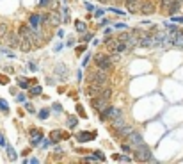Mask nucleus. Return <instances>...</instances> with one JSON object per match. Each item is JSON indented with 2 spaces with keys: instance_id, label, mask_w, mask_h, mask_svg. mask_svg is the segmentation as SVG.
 Masks as SVG:
<instances>
[{
  "instance_id": "nucleus-1",
  "label": "nucleus",
  "mask_w": 183,
  "mask_h": 164,
  "mask_svg": "<svg viewBox=\"0 0 183 164\" xmlns=\"http://www.w3.org/2000/svg\"><path fill=\"white\" fill-rule=\"evenodd\" d=\"M135 159H137L139 162H156L151 155V150H149L146 144H141V146L135 148Z\"/></svg>"
},
{
  "instance_id": "nucleus-2",
  "label": "nucleus",
  "mask_w": 183,
  "mask_h": 164,
  "mask_svg": "<svg viewBox=\"0 0 183 164\" xmlns=\"http://www.w3.org/2000/svg\"><path fill=\"white\" fill-rule=\"evenodd\" d=\"M87 80H89V84H103L105 86L107 80H109V73H107V70L98 68V70H94L92 73H89Z\"/></svg>"
},
{
  "instance_id": "nucleus-3",
  "label": "nucleus",
  "mask_w": 183,
  "mask_h": 164,
  "mask_svg": "<svg viewBox=\"0 0 183 164\" xmlns=\"http://www.w3.org/2000/svg\"><path fill=\"white\" fill-rule=\"evenodd\" d=\"M126 144H130V148H137V146H141V144H144V137L142 134L135 132V130H132V132L126 136Z\"/></svg>"
},
{
  "instance_id": "nucleus-4",
  "label": "nucleus",
  "mask_w": 183,
  "mask_h": 164,
  "mask_svg": "<svg viewBox=\"0 0 183 164\" xmlns=\"http://www.w3.org/2000/svg\"><path fill=\"white\" fill-rule=\"evenodd\" d=\"M100 113H102L100 118H102L103 121H105V120H110V121H112V120H116V118L123 116V113L119 111V109H116V107H109V105H107L103 111H100Z\"/></svg>"
},
{
  "instance_id": "nucleus-5",
  "label": "nucleus",
  "mask_w": 183,
  "mask_h": 164,
  "mask_svg": "<svg viewBox=\"0 0 183 164\" xmlns=\"http://www.w3.org/2000/svg\"><path fill=\"white\" fill-rule=\"evenodd\" d=\"M94 61H96V66L98 68H102V70H110L112 68V59L109 57V55H103V54H100V55H96L94 57Z\"/></svg>"
},
{
  "instance_id": "nucleus-6",
  "label": "nucleus",
  "mask_w": 183,
  "mask_h": 164,
  "mask_svg": "<svg viewBox=\"0 0 183 164\" xmlns=\"http://www.w3.org/2000/svg\"><path fill=\"white\" fill-rule=\"evenodd\" d=\"M141 13L142 14H153L155 11H156V6H155V2L153 0H142V4H141Z\"/></svg>"
},
{
  "instance_id": "nucleus-7",
  "label": "nucleus",
  "mask_w": 183,
  "mask_h": 164,
  "mask_svg": "<svg viewBox=\"0 0 183 164\" xmlns=\"http://www.w3.org/2000/svg\"><path fill=\"white\" fill-rule=\"evenodd\" d=\"M91 105L94 107V109H96V111H103V109H105V107L109 105V100L98 95V96H94V98L91 100Z\"/></svg>"
},
{
  "instance_id": "nucleus-8",
  "label": "nucleus",
  "mask_w": 183,
  "mask_h": 164,
  "mask_svg": "<svg viewBox=\"0 0 183 164\" xmlns=\"http://www.w3.org/2000/svg\"><path fill=\"white\" fill-rule=\"evenodd\" d=\"M5 41H7V45H9L11 48H16V47H20V36L18 34H13V32H7V36H5Z\"/></svg>"
},
{
  "instance_id": "nucleus-9",
  "label": "nucleus",
  "mask_w": 183,
  "mask_h": 164,
  "mask_svg": "<svg viewBox=\"0 0 183 164\" xmlns=\"http://www.w3.org/2000/svg\"><path fill=\"white\" fill-rule=\"evenodd\" d=\"M103 88H105L103 84H91V86L87 88V95H89L91 98H94V96H98V95L102 93Z\"/></svg>"
},
{
  "instance_id": "nucleus-10",
  "label": "nucleus",
  "mask_w": 183,
  "mask_h": 164,
  "mask_svg": "<svg viewBox=\"0 0 183 164\" xmlns=\"http://www.w3.org/2000/svg\"><path fill=\"white\" fill-rule=\"evenodd\" d=\"M141 4H142V0H126V9L130 13H139Z\"/></svg>"
},
{
  "instance_id": "nucleus-11",
  "label": "nucleus",
  "mask_w": 183,
  "mask_h": 164,
  "mask_svg": "<svg viewBox=\"0 0 183 164\" xmlns=\"http://www.w3.org/2000/svg\"><path fill=\"white\" fill-rule=\"evenodd\" d=\"M130 132H132V127H130V125H121V127L116 129V134H117L119 137H126Z\"/></svg>"
},
{
  "instance_id": "nucleus-12",
  "label": "nucleus",
  "mask_w": 183,
  "mask_h": 164,
  "mask_svg": "<svg viewBox=\"0 0 183 164\" xmlns=\"http://www.w3.org/2000/svg\"><path fill=\"white\" fill-rule=\"evenodd\" d=\"M167 7H169V13H171V14H176V13H178V9L181 7V0H171Z\"/></svg>"
},
{
  "instance_id": "nucleus-13",
  "label": "nucleus",
  "mask_w": 183,
  "mask_h": 164,
  "mask_svg": "<svg viewBox=\"0 0 183 164\" xmlns=\"http://www.w3.org/2000/svg\"><path fill=\"white\" fill-rule=\"evenodd\" d=\"M77 139H78L80 143H87V141L94 139V134L92 132H80L78 136H77Z\"/></svg>"
},
{
  "instance_id": "nucleus-14",
  "label": "nucleus",
  "mask_w": 183,
  "mask_h": 164,
  "mask_svg": "<svg viewBox=\"0 0 183 164\" xmlns=\"http://www.w3.org/2000/svg\"><path fill=\"white\" fill-rule=\"evenodd\" d=\"M43 141V134L41 132H36V134H32V139H30V146H39V143Z\"/></svg>"
},
{
  "instance_id": "nucleus-15",
  "label": "nucleus",
  "mask_w": 183,
  "mask_h": 164,
  "mask_svg": "<svg viewBox=\"0 0 183 164\" xmlns=\"http://www.w3.org/2000/svg\"><path fill=\"white\" fill-rule=\"evenodd\" d=\"M41 14H30V27H36V29H39L41 25Z\"/></svg>"
},
{
  "instance_id": "nucleus-16",
  "label": "nucleus",
  "mask_w": 183,
  "mask_h": 164,
  "mask_svg": "<svg viewBox=\"0 0 183 164\" xmlns=\"http://www.w3.org/2000/svg\"><path fill=\"white\" fill-rule=\"evenodd\" d=\"M64 70H66V66H64V64H57V66L53 68V72H55V75H59L61 79H64V77H66V73H64Z\"/></svg>"
},
{
  "instance_id": "nucleus-17",
  "label": "nucleus",
  "mask_w": 183,
  "mask_h": 164,
  "mask_svg": "<svg viewBox=\"0 0 183 164\" xmlns=\"http://www.w3.org/2000/svg\"><path fill=\"white\" fill-rule=\"evenodd\" d=\"M48 20H50L52 23H55V25H59V23H61V18H59V13H50Z\"/></svg>"
},
{
  "instance_id": "nucleus-18",
  "label": "nucleus",
  "mask_w": 183,
  "mask_h": 164,
  "mask_svg": "<svg viewBox=\"0 0 183 164\" xmlns=\"http://www.w3.org/2000/svg\"><path fill=\"white\" fill-rule=\"evenodd\" d=\"M107 48L109 50H112V52H116V47H117V41H114V39H107Z\"/></svg>"
},
{
  "instance_id": "nucleus-19",
  "label": "nucleus",
  "mask_w": 183,
  "mask_h": 164,
  "mask_svg": "<svg viewBox=\"0 0 183 164\" xmlns=\"http://www.w3.org/2000/svg\"><path fill=\"white\" fill-rule=\"evenodd\" d=\"M41 93H43V88H41V86H34V88H30L32 96H38V95H41Z\"/></svg>"
},
{
  "instance_id": "nucleus-20",
  "label": "nucleus",
  "mask_w": 183,
  "mask_h": 164,
  "mask_svg": "<svg viewBox=\"0 0 183 164\" xmlns=\"http://www.w3.org/2000/svg\"><path fill=\"white\" fill-rule=\"evenodd\" d=\"M75 29H77V32H85V23L84 21H75Z\"/></svg>"
},
{
  "instance_id": "nucleus-21",
  "label": "nucleus",
  "mask_w": 183,
  "mask_h": 164,
  "mask_svg": "<svg viewBox=\"0 0 183 164\" xmlns=\"http://www.w3.org/2000/svg\"><path fill=\"white\" fill-rule=\"evenodd\" d=\"M29 84H30V82L27 80V79H20V80H18V86H20L21 89H29V88H30Z\"/></svg>"
},
{
  "instance_id": "nucleus-22",
  "label": "nucleus",
  "mask_w": 183,
  "mask_h": 164,
  "mask_svg": "<svg viewBox=\"0 0 183 164\" xmlns=\"http://www.w3.org/2000/svg\"><path fill=\"white\" fill-rule=\"evenodd\" d=\"M7 25H5V23H2V25H0V39H4V38H5V36H7Z\"/></svg>"
},
{
  "instance_id": "nucleus-23",
  "label": "nucleus",
  "mask_w": 183,
  "mask_h": 164,
  "mask_svg": "<svg viewBox=\"0 0 183 164\" xmlns=\"http://www.w3.org/2000/svg\"><path fill=\"white\" fill-rule=\"evenodd\" d=\"M165 25H167V23H165ZM167 32H169V34H178V32H181V31H180L176 25H171V23H169V25H167Z\"/></svg>"
},
{
  "instance_id": "nucleus-24",
  "label": "nucleus",
  "mask_w": 183,
  "mask_h": 164,
  "mask_svg": "<svg viewBox=\"0 0 183 164\" xmlns=\"http://www.w3.org/2000/svg\"><path fill=\"white\" fill-rule=\"evenodd\" d=\"M62 21H70V9L64 6V9H62V18H61Z\"/></svg>"
},
{
  "instance_id": "nucleus-25",
  "label": "nucleus",
  "mask_w": 183,
  "mask_h": 164,
  "mask_svg": "<svg viewBox=\"0 0 183 164\" xmlns=\"http://www.w3.org/2000/svg\"><path fill=\"white\" fill-rule=\"evenodd\" d=\"M68 127L70 129H75L77 127V118L75 116H68Z\"/></svg>"
},
{
  "instance_id": "nucleus-26",
  "label": "nucleus",
  "mask_w": 183,
  "mask_h": 164,
  "mask_svg": "<svg viewBox=\"0 0 183 164\" xmlns=\"http://www.w3.org/2000/svg\"><path fill=\"white\" fill-rule=\"evenodd\" d=\"M7 155H9V161H16V152H14V148L7 146Z\"/></svg>"
},
{
  "instance_id": "nucleus-27",
  "label": "nucleus",
  "mask_w": 183,
  "mask_h": 164,
  "mask_svg": "<svg viewBox=\"0 0 183 164\" xmlns=\"http://www.w3.org/2000/svg\"><path fill=\"white\" fill-rule=\"evenodd\" d=\"M38 116H39V120H46L48 118V109H41Z\"/></svg>"
},
{
  "instance_id": "nucleus-28",
  "label": "nucleus",
  "mask_w": 183,
  "mask_h": 164,
  "mask_svg": "<svg viewBox=\"0 0 183 164\" xmlns=\"http://www.w3.org/2000/svg\"><path fill=\"white\" fill-rule=\"evenodd\" d=\"M0 109H2V111H4V113H7V111H9V107H7V103L4 102V100H2V98H0Z\"/></svg>"
},
{
  "instance_id": "nucleus-29",
  "label": "nucleus",
  "mask_w": 183,
  "mask_h": 164,
  "mask_svg": "<svg viewBox=\"0 0 183 164\" xmlns=\"http://www.w3.org/2000/svg\"><path fill=\"white\" fill-rule=\"evenodd\" d=\"M52 4V0H39V7H48Z\"/></svg>"
},
{
  "instance_id": "nucleus-30",
  "label": "nucleus",
  "mask_w": 183,
  "mask_h": 164,
  "mask_svg": "<svg viewBox=\"0 0 183 164\" xmlns=\"http://www.w3.org/2000/svg\"><path fill=\"white\" fill-rule=\"evenodd\" d=\"M103 14H105V13H103V9H96V11H94V16H96V18H102Z\"/></svg>"
},
{
  "instance_id": "nucleus-31",
  "label": "nucleus",
  "mask_w": 183,
  "mask_h": 164,
  "mask_svg": "<svg viewBox=\"0 0 183 164\" xmlns=\"http://www.w3.org/2000/svg\"><path fill=\"white\" fill-rule=\"evenodd\" d=\"M110 11H112V13H114V14H119V16H123V14H124V13H123V11L116 9V7H110Z\"/></svg>"
},
{
  "instance_id": "nucleus-32",
  "label": "nucleus",
  "mask_w": 183,
  "mask_h": 164,
  "mask_svg": "<svg viewBox=\"0 0 183 164\" xmlns=\"http://www.w3.org/2000/svg\"><path fill=\"white\" fill-rule=\"evenodd\" d=\"M16 100H18L20 103H23L25 100H27V96H25V95H18V98H16Z\"/></svg>"
},
{
  "instance_id": "nucleus-33",
  "label": "nucleus",
  "mask_w": 183,
  "mask_h": 164,
  "mask_svg": "<svg viewBox=\"0 0 183 164\" xmlns=\"http://www.w3.org/2000/svg\"><path fill=\"white\" fill-rule=\"evenodd\" d=\"M59 137H61V134H59V132L52 134V141H53V143H55V141H57V139H59Z\"/></svg>"
},
{
  "instance_id": "nucleus-34",
  "label": "nucleus",
  "mask_w": 183,
  "mask_h": 164,
  "mask_svg": "<svg viewBox=\"0 0 183 164\" xmlns=\"http://www.w3.org/2000/svg\"><path fill=\"white\" fill-rule=\"evenodd\" d=\"M94 155H96V159H98V161H102V162L105 161V157H103V154H102V152H98V154H94Z\"/></svg>"
},
{
  "instance_id": "nucleus-35",
  "label": "nucleus",
  "mask_w": 183,
  "mask_h": 164,
  "mask_svg": "<svg viewBox=\"0 0 183 164\" xmlns=\"http://www.w3.org/2000/svg\"><path fill=\"white\" fill-rule=\"evenodd\" d=\"M53 111H57V113H62V107L59 105V103H55V105H53Z\"/></svg>"
},
{
  "instance_id": "nucleus-36",
  "label": "nucleus",
  "mask_w": 183,
  "mask_h": 164,
  "mask_svg": "<svg viewBox=\"0 0 183 164\" xmlns=\"http://www.w3.org/2000/svg\"><path fill=\"white\" fill-rule=\"evenodd\" d=\"M25 109H27L29 113H34V107H32L30 103H25Z\"/></svg>"
},
{
  "instance_id": "nucleus-37",
  "label": "nucleus",
  "mask_w": 183,
  "mask_h": 164,
  "mask_svg": "<svg viewBox=\"0 0 183 164\" xmlns=\"http://www.w3.org/2000/svg\"><path fill=\"white\" fill-rule=\"evenodd\" d=\"M5 137H4V136H2V134H0V146H5Z\"/></svg>"
},
{
  "instance_id": "nucleus-38",
  "label": "nucleus",
  "mask_w": 183,
  "mask_h": 164,
  "mask_svg": "<svg viewBox=\"0 0 183 164\" xmlns=\"http://www.w3.org/2000/svg\"><path fill=\"white\" fill-rule=\"evenodd\" d=\"M25 162H30V164H38V162H39V161H38V159H29V161L25 159Z\"/></svg>"
},
{
  "instance_id": "nucleus-39",
  "label": "nucleus",
  "mask_w": 183,
  "mask_h": 164,
  "mask_svg": "<svg viewBox=\"0 0 183 164\" xmlns=\"http://www.w3.org/2000/svg\"><path fill=\"white\" fill-rule=\"evenodd\" d=\"M85 9H89V11H92V9H94V7H92V6H91V4H89V2H85Z\"/></svg>"
},
{
  "instance_id": "nucleus-40",
  "label": "nucleus",
  "mask_w": 183,
  "mask_h": 164,
  "mask_svg": "<svg viewBox=\"0 0 183 164\" xmlns=\"http://www.w3.org/2000/svg\"><path fill=\"white\" fill-rule=\"evenodd\" d=\"M50 143H52V141H43V148H48V146H50Z\"/></svg>"
},
{
  "instance_id": "nucleus-41",
  "label": "nucleus",
  "mask_w": 183,
  "mask_h": 164,
  "mask_svg": "<svg viewBox=\"0 0 183 164\" xmlns=\"http://www.w3.org/2000/svg\"><path fill=\"white\" fill-rule=\"evenodd\" d=\"M73 45H75V41H73V38H70L68 39V47H73Z\"/></svg>"
},
{
  "instance_id": "nucleus-42",
  "label": "nucleus",
  "mask_w": 183,
  "mask_h": 164,
  "mask_svg": "<svg viewBox=\"0 0 183 164\" xmlns=\"http://www.w3.org/2000/svg\"><path fill=\"white\" fill-rule=\"evenodd\" d=\"M116 27H117V29H128V27H126V25H123V23H117Z\"/></svg>"
},
{
  "instance_id": "nucleus-43",
  "label": "nucleus",
  "mask_w": 183,
  "mask_h": 164,
  "mask_svg": "<svg viewBox=\"0 0 183 164\" xmlns=\"http://www.w3.org/2000/svg\"><path fill=\"white\" fill-rule=\"evenodd\" d=\"M174 21L176 23H183V18H174Z\"/></svg>"
},
{
  "instance_id": "nucleus-44",
  "label": "nucleus",
  "mask_w": 183,
  "mask_h": 164,
  "mask_svg": "<svg viewBox=\"0 0 183 164\" xmlns=\"http://www.w3.org/2000/svg\"><path fill=\"white\" fill-rule=\"evenodd\" d=\"M100 2H109V0H100Z\"/></svg>"
},
{
  "instance_id": "nucleus-45",
  "label": "nucleus",
  "mask_w": 183,
  "mask_h": 164,
  "mask_svg": "<svg viewBox=\"0 0 183 164\" xmlns=\"http://www.w3.org/2000/svg\"><path fill=\"white\" fill-rule=\"evenodd\" d=\"M181 2H183V0H181Z\"/></svg>"
}]
</instances>
